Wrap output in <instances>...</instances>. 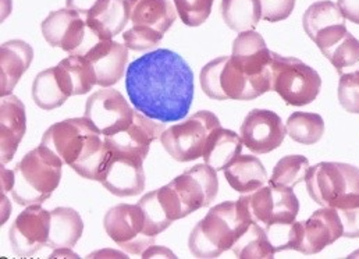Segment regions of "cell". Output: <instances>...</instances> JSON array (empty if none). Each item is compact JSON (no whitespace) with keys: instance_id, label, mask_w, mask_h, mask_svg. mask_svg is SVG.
<instances>
[{"instance_id":"cb8c5ba5","label":"cell","mask_w":359,"mask_h":259,"mask_svg":"<svg viewBox=\"0 0 359 259\" xmlns=\"http://www.w3.org/2000/svg\"><path fill=\"white\" fill-rule=\"evenodd\" d=\"M34 60V49L21 39H11L1 44L0 48V95H11L24 73L29 69Z\"/></svg>"},{"instance_id":"f1b7e54d","label":"cell","mask_w":359,"mask_h":259,"mask_svg":"<svg viewBox=\"0 0 359 259\" xmlns=\"http://www.w3.org/2000/svg\"><path fill=\"white\" fill-rule=\"evenodd\" d=\"M59 76L72 96L86 95L96 86V74L86 56L70 55L56 66Z\"/></svg>"},{"instance_id":"836d02e7","label":"cell","mask_w":359,"mask_h":259,"mask_svg":"<svg viewBox=\"0 0 359 259\" xmlns=\"http://www.w3.org/2000/svg\"><path fill=\"white\" fill-rule=\"evenodd\" d=\"M285 130L292 141L302 145H315L325 134V120L318 113L294 112L285 123Z\"/></svg>"},{"instance_id":"e575fe53","label":"cell","mask_w":359,"mask_h":259,"mask_svg":"<svg viewBox=\"0 0 359 259\" xmlns=\"http://www.w3.org/2000/svg\"><path fill=\"white\" fill-rule=\"evenodd\" d=\"M309 169L311 165L305 157L287 155L276 164L268 182L276 187L294 188L295 185L305 181Z\"/></svg>"},{"instance_id":"8992f818","label":"cell","mask_w":359,"mask_h":259,"mask_svg":"<svg viewBox=\"0 0 359 259\" xmlns=\"http://www.w3.org/2000/svg\"><path fill=\"white\" fill-rule=\"evenodd\" d=\"M271 91L290 106L312 103L322 88V79L315 69L291 56L271 52Z\"/></svg>"},{"instance_id":"6da1fadb","label":"cell","mask_w":359,"mask_h":259,"mask_svg":"<svg viewBox=\"0 0 359 259\" xmlns=\"http://www.w3.org/2000/svg\"><path fill=\"white\" fill-rule=\"evenodd\" d=\"M126 89L142 114L162 123L179 121L194 100V74L179 53L158 49L128 66Z\"/></svg>"},{"instance_id":"30bf717a","label":"cell","mask_w":359,"mask_h":259,"mask_svg":"<svg viewBox=\"0 0 359 259\" xmlns=\"http://www.w3.org/2000/svg\"><path fill=\"white\" fill-rule=\"evenodd\" d=\"M238 201L247 211L252 223L268 226L277 222H294L299 212V201L292 188L265 184L243 194Z\"/></svg>"},{"instance_id":"5b68a950","label":"cell","mask_w":359,"mask_h":259,"mask_svg":"<svg viewBox=\"0 0 359 259\" xmlns=\"http://www.w3.org/2000/svg\"><path fill=\"white\" fill-rule=\"evenodd\" d=\"M309 197L320 206L339 211L359 208V168L341 162H320L305 178Z\"/></svg>"},{"instance_id":"bcb514c9","label":"cell","mask_w":359,"mask_h":259,"mask_svg":"<svg viewBox=\"0 0 359 259\" xmlns=\"http://www.w3.org/2000/svg\"><path fill=\"white\" fill-rule=\"evenodd\" d=\"M88 258H128L127 254L114 251V250H102V251H96L88 255Z\"/></svg>"},{"instance_id":"d4e9b609","label":"cell","mask_w":359,"mask_h":259,"mask_svg":"<svg viewBox=\"0 0 359 259\" xmlns=\"http://www.w3.org/2000/svg\"><path fill=\"white\" fill-rule=\"evenodd\" d=\"M130 10V22L133 27H141L166 34L177 18V10L172 0H127Z\"/></svg>"},{"instance_id":"4316f807","label":"cell","mask_w":359,"mask_h":259,"mask_svg":"<svg viewBox=\"0 0 359 259\" xmlns=\"http://www.w3.org/2000/svg\"><path fill=\"white\" fill-rule=\"evenodd\" d=\"M83 233L84 222L76 209L59 206L50 211V232L48 240L49 248H73L81 239Z\"/></svg>"},{"instance_id":"ee69618b","label":"cell","mask_w":359,"mask_h":259,"mask_svg":"<svg viewBox=\"0 0 359 259\" xmlns=\"http://www.w3.org/2000/svg\"><path fill=\"white\" fill-rule=\"evenodd\" d=\"M96 1L97 0H66V7H69L72 10H76L84 18Z\"/></svg>"},{"instance_id":"1f68e13d","label":"cell","mask_w":359,"mask_h":259,"mask_svg":"<svg viewBox=\"0 0 359 259\" xmlns=\"http://www.w3.org/2000/svg\"><path fill=\"white\" fill-rule=\"evenodd\" d=\"M128 21V1L109 0L106 7L97 15H95L86 22L99 39H111L113 36L123 32Z\"/></svg>"},{"instance_id":"74e56055","label":"cell","mask_w":359,"mask_h":259,"mask_svg":"<svg viewBox=\"0 0 359 259\" xmlns=\"http://www.w3.org/2000/svg\"><path fill=\"white\" fill-rule=\"evenodd\" d=\"M215 0H173L181 21L188 27L202 25L210 15Z\"/></svg>"},{"instance_id":"e0dca14e","label":"cell","mask_w":359,"mask_h":259,"mask_svg":"<svg viewBox=\"0 0 359 259\" xmlns=\"http://www.w3.org/2000/svg\"><path fill=\"white\" fill-rule=\"evenodd\" d=\"M240 135L244 147L252 154L265 155L283 144L287 130L277 113L268 109H254L244 119Z\"/></svg>"},{"instance_id":"d6986e66","label":"cell","mask_w":359,"mask_h":259,"mask_svg":"<svg viewBox=\"0 0 359 259\" xmlns=\"http://www.w3.org/2000/svg\"><path fill=\"white\" fill-rule=\"evenodd\" d=\"M138 205L145 215V232L156 239L176 220L185 218L179 197L170 184L145 194Z\"/></svg>"},{"instance_id":"83f0119b","label":"cell","mask_w":359,"mask_h":259,"mask_svg":"<svg viewBox=\"0 0 359 259\" xmlns=\"http://www.w3.org/2000/svg\"><path fill=\"white\" fill-rule=\"evenodd\" d=\"M223 173L230 187L240 194L252 192L269 181L264 164L252 155H240Z\"/></svg>"},{"instance_id":"4dcf8cb0","label":"cell","mask_w":359,"mask_h":259,"mask_svg":"<svg viewBox=\"0 0 359 259\" xmlns=\"http://www.w3.org/2000/svg\"><path fill=\"white\" fill-rule=\"evenodd\" d=\"M220 11L226 25L238 34L254 31L262 20L261 0H222Z\"/></svg>"},{"instance_id":"ffe728a7","label":"cell","mask_w":359,"mask_h":259,"mask_svg":"<svg viewBox=\"0 0 359 259\" xmlns=\"http://www.w3.org/2000/svg\"><path fill=\"white\" fill-rule=\"evenodd\" d=\"M344 237V225L336 208L322 206L304 222V237L299 253L313 255Z\"/></svg>"},{"instance_id":"b9f144b4","label":"cell","mask_w":359,"mask_h":259,"mask_svg":"<svg viewBox=\"0 0 359 259\" xmlns=\"http://www.w3.org/2000/svg\"><path fill=\"white\" fill-rule=\"evenodd\" d=\"M337 6L346 20L359 24V0H337Z\"/></svg>"},{"instance_id":"f35d334b","label":"cell","mask_w":359,"mask_h":259,"mask_svg":"<svg viewBox=\"0 0 359 259\" xmlns=\"http://www.w3.org/2000/svg\"><path fill=\"white\" fill-rule=\"evenodd\" d=\"M163 34H159L152 29L141 28V27H131L123 34L124 45L130 51L135 52H144L148 49H152L161 44L163 39Z\"/></svg>"},{"instance_id":"7bdbcfd3","label":"cell","mask_w":359,"mask_h":259,"mask_svg":"<svg viewBox=\"0 0 359 259\" xmlns=\"http://www.w3.org/2000/svg\"><path fill=\"white\" fill-rule=\"evenodd\" d=\"M141 258H172L176 259L177 257L175 255V253H172L169 248L166 247H161V246H151L149 248H147L144 251V254L141 255Z\"/></svg>"},{"instance_id":"ab89813d","label":"cell","mask_w":359,"mask_h":259,"mask_svg":"<svg viewBox=\"0 0 359 259\" xmlns=\"http://www.w3.org/2000/svg\"><path fill=\"white\" fill-rule=\"evenodd\" d=\"M340 105L353 114H359V72L340 76L339 81Z\"/></svg>"},{"instance_id":"c3c4849f","label":"cell","mask_w":359,"mask_h":259,"mask_svg":"<svg viewBox=\"0 0 359 259\" xmlns=\"http://www.w3.org/2000/svg\"><path fill=\"white\" fill-rule=\"evenodd\" d=\"M11 212V204L7 199V194H1V225H4L10 216Z\"/></svg>"},{"instance_id":"7dc6e473","label":"cell","mask_w":359,"mask_h":259,"mask_svg":"<svg viewBox=\"0 0 359 259\" xmlns=\"http://www.w3.org/2000/svg\"><path fill=\"white\" fill-rule=\"evenodd\" d=\"M49 258H80L76 253L72 251L70 247H63V248H56L53 250V253L50 254Z\"/></svg>"},{"instance_id":"9a60e30c","label":"cell","mask_w":359,"mask_h":259,"mask_svg":"<svg viewBox=\"0 0 359 259\" xmlns=\"http://www.w3.org/2000/svg\"><path fill=\"white\" fill-rule=\"evenodd\" d=\"M111 150L99 182L113 195L135 197L145 190L144 159L135 154Z\"/></svg>"},{"instance_id":"60d3db41","label":"cell","mask_w":359,"mask_h":259,"mask_svg":"<svg viewBox=\"0 0 359 259\" xmlns=\"http://www.w3.org/2000/svg\"><path fill=\"white\" fill-rule=\"evenodd\" d=\"M297 0H261L262 20L278 22L290 17Z\"/></svg>"},{"instance_id":"7402d4cb","label":"cell","mask_w":359,"mask_h":259,"mask_svg":"<svg viewBox=\"0 0 359 259\" xmlns=\"http://www.w3.org/2000/svg\"><path fill=\"white\" fill-rule=\"evenodd\" d=\"M84 56L95 70L96 86L110 88L124 76L128 62V48L113 39H100Z\"/></svg>"},{"instance_id":"7c38bea8","label":"cell","mask_w":359,"mask_h":259,"mask_svg":"<svg viewBox=\"0 0 359 259\" xmlns=\"http://www.w3.org/2000/svg\"><path fill=\"white\" fill-rule=\"evenodd\" d=\"M134 112L117 89L103 88L87 99L84 117L100 135L107 137L126 130L134 119Z\"/></svg>"},{"instance_id":"f546056e","label":"cell","mask_w":359,"mask_h":259,"mask_svg":"<svg viewBox=\"0 0 359 259\" xmlns=\"http://www.w3.org/2000/svg\"><path fill=\"white\" fill-rule=\"evenodd\" d=\"M70 92L63 84L59 72L55 67L41 72L32 83V99L43 110H55L65 105Z\"/></svg>"},{"instance_id":"f6af8a7d","label":"cell","mask_w":359,"mask_h":259,"mask_svg":"<svg viewBox=\"0 0 359 259\" xmlns=\"http://www.w3.org/2000/svg\"><path fill=\"white\" fill-rule=\"evenodd\" d=\"M14 185V171H8L1 165V194L11 192Z\"/></svg>"},{"instance_id":"484cf974","label":"cell","mask_w":359,"mask_h":259,"mask_svg":"<svg viewBox=\"0 0 359 259\" xmlns=\"http://www.w3.org/2000/svg\"><path fill=\"white\" fill-rule=\"evenodd\" d=\"M243 147L244 142L241 135L231 130L219 127L209 137L202 158L205 164L216 172H223L241 155Z\"/></svg>"},{"instance_id":"7a4b0ae2","label":"cell","mask_w":359,"mask_h":259,"mask_svg":"<svg viewBox=\"0 0 359 259\" xmlns=\"http://www.w3.org/2000/svg\"><path fill=\"white\" fill-rule=\"evenodd\" d=\"M79 175L99 181L111 150L86 117L67 119L50 126L42 142Z\"/></svg>"},{"instance_id":"44dd1931","label":"cell","mask_w":359,"mask_h":259,"mask_svg":"<svg viewBox=\"0 0 359 259\" xmlns=\"http://www.w3.org/2000/svg\"><path fill=\"white\" fill-rule=\"evenodd\" d=\"M165 130V123H156L154 119H149L148 116L135 110L134 119L126 130L103 138L110 148L135 154L145 161L152 142L161 138Z\"/></svg>"},{"instance_id":"ac0fdd59","label":"cell","mask_w":359,"mask_h":259,"mask_svg":"<svg viewBox=\"0 0 359 259\" xmlns=\"http://www.w3.org/2000/svg\"><path fill=\"white\" fill-rule=\"evenodd\" d=\"M231 60L244 74L269 86L271 89V52L259 32H240L233 42Z\"/></svg>"},{"instance_id":"4fadbf2b","label":"cell","mask_w":359,"mask_h":259,"mask_svg":"<svg viewBox=\"0 0 359 259\" xmlns=\"http://www.w3.org/2000/svg\"><path fill=\"white\" fill-rule=\"evenodd\" d=\"M50 232V211L41 205L27 206L10 227L11 250L20 258H29L48 247Z\"/></svg>"},{"instance_id":"8d00e7d4","label":"cell","mask_w":359,"mask_h":259,"mask_svg":"<svg viewBox=\"0 0 359 259\" xmlns=\"http://www.w3.org/2000/svg\"><path fill=\"white\" fill-rule=\"evenodd\" d=\"M326 59L334 66L336 72L343 76L359 72V41L347 34L327 55Z\"/></svg>"},{"instance_id":"5bb4252c","label":"cell","mask_w":359,"mask_h":259,"mask_svg":"<svg viewBox=\"0 0 359 259\" xmlns=\"http://www.w3.org/2000/svg\"><path fill=\"white\" fill-rule=\"evenodd\" d=\"M306 35L326 56L350 31L340 7L330 0H320L311 4L302 17Z\"/></svg>"},{"instance_id":"9c48e42d","label":"cell","mask_w":359,"mask_h":259,"mask_svg":"<svg viewBox=\"0 0 359 259\" xmlns=\"http://www.w3.org/2000/svg\"><path fill=\"white\" fill-rule=\"evenodd\" d=\"M42 35L45 41L60 48L69 55L84 56L90 48L100 41L80 13L69 7L55 10L42 21Z\"/></svg>"},{"instance_id":"603a6c76","label":"cell","mask_w":359,"mask_h":259,"mask_svg":"<svg viewBox=\"0 0 359 259\" xmlns=\"http://www.w3.org/2000/svg\"><path fill=\"white\" fill-rule=\"evenodd\" d=\"M27 131L25 106L15 95L1 96L0 105V157L1 165L13 161Z\"/></svg>"},{"instance_id":"ba28073f","label":"cell","mask_w":359,"mask_h":259,"mask_svg":"<svg viewBox=\"0 0 359 259\" xmlns=\"http://www.w3.org/2000/svg\"><path fill=\"white\" fill-rule=\"evenodd\" d=\"M222 127L219 117L209 110H199L185 121L166 128L161 142L177 162H192L203 157L209 137Z\"/></svg>"},{"instance_id":"277c9868","label":"cell","mask_w":359,"mask_h":259,"mask_svg":"<svg viewBox=\"0 0 359 259\" xmlns=\"http://www.w3.org/2000/svg\"><path fill=\"white\" fill-rule=\"evenodd\" d=\"M63 165V161L43 144L29 151L14 168V202L29 206L48 201L60 184Z\"/></svg>"},{"instance_id":"d590c367","label":"cell","mask_w":359,"mask_h":259,"mask_svg":"<svg viewBox=\"0 0 359 259\" xmlns=\"http://www.w3.org/2000/svg\"><path fill=\"white\" fill-rule=\"evenodd\" d=\"M274 253L298 251L304 237V222H277L265 226Z\"/></svg>"},{"instance_id":"8fae6325","label":"cell","mask_w":359,"mask_h":259,"mask_svg":"<svg viewBox=\"0 0 359 259\" xmlns=\"http://www.w3.org/2000/svg\"><path fill=\"white\" fill-rule=\"evenodd\" d=\"M103 227L106 234L131 255H142L156 240L145 232V215L138 204H120L110 208L104 215Z\"/></svg>"},{"instance_id":"d6a6232c","label":"cell","mask_w":359,"mask_h":259,"mask_svg":"<svg viewBox=\"0 0 359 259\" xmlns=\"http://www.w3.org/2000/svg\"><path fill=\"white\" fill-rule=\"evenodd\" d=\"M233 254L240 259L274 258L269 237L259 223H251L231 247Z\"/></svg>"},{"instance_id":"2e32d148","label":"cell","mask_w":359,"mask_h":259,"mask_svg":"<svg viewBox=\"0 0 359 259\" xmlns=\"http://www.w3.org/2000/svg\"><path fill=\"white\" fill-rule=\"evenodd\" d=\"M179 197L185 218L209 206L219 192L217 172L206 164L195 165L169 182Z\"/></svg>"},{"instance_id":"3957f363","label":"cell","mask_w":359,"mask_h":259,"mask_svg":"<svg viewBox=\"0 0 359 259\" xmlns=\"http://www.w3.org/2000/svg\"><path fill=\"white\" fill-rule=\"evenodd\" d=\"M251 219L240 201L213 206L189 234L188 248L196 258H219L231 250L236 240L248 229Z\"/></svg>"},{"instance_id":"52a82bcc","label":"cell","mask_w":359,"mask_h":259,"mask_svg":"<svg viewBox=\"0 0 359 259\" xmlns=\"http://www.w3.org/2000/svg\"><path fill=\"white\" fill-rule=\"evenodd\" d=\"M199 83L202 91L215 100H252L271 91L269 86L244 74L231 56H220L205 65Z\"/></svg>"}]
</instances>
